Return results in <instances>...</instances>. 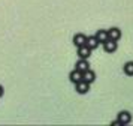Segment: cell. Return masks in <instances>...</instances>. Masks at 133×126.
Returning <instances> with one entry per match:
<instances>
[{"label": "cell", "instance_id": "1", "mask_svg": "<svg viewBox=\"0 0 133 126\" xmlns=\"http://www.w3.org/2000/svg\"><path fill=\"white\" fill-rule=\"evenodd\" d=\"M117 120H118V123H120L121 126L124 125H129L130 122H132V114L129 113V111H120L118 113V116H117Z\"/></svg>", "mask_w": 133, "mask_h": 126}, {"label": "cell", "instance_id": "2", "mask_svg": "<svg viewBox=\"0 0 133 126\" xmlns=\"http://www.w3.org/2000/svg\"><path fill=\"white\" fill-rule=\"evenodd\" d=\"M75 90H76V93H79V95H85L90 90V84L85 83L84 80H81L78 83H75Z\"/></svg>", "mask_w": 133, "mask_h": 126}, {"label": "cell", "instance_id": "3", "mask_svg": "<svg viewBox=\"0 0 133 126\" xmlns=\"http://www.w3.org/2000/svg\"><path fill=\"white\" fill-rule=\"evenodd\" d=\"M117 48H118L117 41H111V39H108V41L103 42V50H105L106 53H115Z\"/></svg>", "mask_w": 133, "mask_h": 126}, {"label": "cell", "instance_id": "4", "mask_svg": "<svg viewBox=\"0 0 133 126\" xmlns=\"http://www.w3.org/2000/svg\"><path fill=\"white\" fill-rule=\"evenodd\" d=\"M87 44V36L84 33H76V35L73 36V45L78 48V47H82Z\"/></svg>", "mask_w": 133, "mask_h": 126}, {"label": "cell", "instance_id": "5", "mask_svg": "<svg viewBox=\"0 0 133 126\" xmlns=\"http://www.w3.org/2000/svg\"><path fill=\"white\" fill-rule=\"evenodd\" d=\"M106 32H108V39H111V41H118L121 38V30L118 27H111Z\"/></svg>", "mask_w": 133, "mask_h": 126}, {"label": "cell", "instance_id": "6", "mask_svg": "<svg viewBox=\"0 0 133 126\" xmlns=\"http://www.w3.org/2000/svg\"><path fill=\"white\" fill-rule=\"evenodd\" d=\"M75 69L79 72H85L87 69H90V63H88V59H79L75 65Z\"/></svg>", "mask_w": 133, "mask_h": 126}, {"label": "cell", "instance_id": "7", "mask_svg": "<svg viewBox=\"0 0 133 126\" xmlns=\"http://www.w3.org/2000/svg\"><path fill=\"white\" fill-rule=\"evenodd\" d=\"M90 56H91V50L87 45L78 47V57L79 59H90Z\"/></svg>", "mask_w": 133, "mask_h": 126}, {"label": "cell", "instance_id": "8", "mask_svg": "<svg viewBox=\"0 0 133 126\" xmlns=\"http://www.w3.org/2000/svg\"><path fill=\"white\" fill-rule=\"evenodd\" d=\"M82 80H84L85 83H94V80H96V74H94V71H91V69H87L85 72H82Z\"/></svg>", "mask_w": 133, "mask_h": 126}, {"label": "cell", "instance_id": "9", "mask_svg": "<svg viewBox=\"0 0 133 126\" xmlns=\"http://www.w3.org/2000/svg\"><path fill=\"white\" fill-rule=\"evenodd\" d=\"M99 44H100V42L96 39V36H87V44H85V45L90 48L91 51L96 50V48L99 47Z\"/></svg>", "mask_w": 133, "mask_h": 126}, {"label": "cell", "instance_id": "10", "mask_svg": "<svg viewBox=\"0 0 133 126\" xmlns=\"http://www.w3.org/2000/svg\"><path fill=\"white\" fill-rule=\"evenodd\" d=\"M69 80H70L73 84L78 83V81H81V80H82V72H79V71H76V69H73V71L69 74Z\"/></svg>", "mask_w": 133, "mask_h": 126}, {"label": "cell", "instance_id": "11", "mask_svg": "<svg viewBox=\"0 0 133 126\" xmlns=\"http://www.w3.org/2000/svg\"><path fill=\"white\" fill-rule=\"evenodd\" d=\"M94 36H96L97 41L102 42V44H103L105 41H108V32H106V30H97Z\"/></svg>", "mask_w": 133, "mask_h": 126}, {"label": "cell", "instance_id": "12", "mask_svg": "<svg viewBox=\"0 0 133 126\" xmlns=\"http://www.w3.org/2000/svg\"><path fill=\"white\" fill-rule=\"evenodd\" d=\"M123 71L126 75H133V62H127L123 66Z\"/></svg>", "mask_w": 133, "mask_h": 126}, {"label": "cell", "instance_id": "13", "mask_svg": "<svg viewBox=\"0 0 133 126\" xmlns=\"http://www.w3.org/2000/svg\"><path fill=\"white\" fill-rule=\"evenodd\" d=\"M3 93H5V89H3V86H2V84H0V98H2V96H3Z\"/></svg>", "mask_w": 133, "mask_h": 126}, {"label": "cell", "instance_id": "14", "mask_svg": "<svg viewBox=\"0 0 133 126\" xmlns=\"http://www.w3.org/2000/svg\"><path fill=\"white\" fill-rule=\"evenodd\" d=\"M111 125H112V126H118V125H120V123H118V120H115V122H112Z\"/></svg>", "mask_w": 133, "mask_h": 126}]
</instances>
